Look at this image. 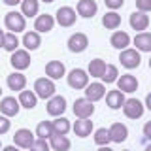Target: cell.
I'll use <instances>...</instances> for the list:
<instances>
[{"label":"cell","mask_w":151,"mask_h":151,"mask_svg":"<svg viewBox=\"0 0 151 151\" xmlns=\"http://www.w3.org/2000/svg\"><path fill=\"white\" fill-rule=\"evenodd\" d=\"M4 27H6L9 32H13V34L25 30V27H27L25 15H23L21 12H8L6 15H4Z\"/></svg>","instance_id":"obj_1"},{"label":"cell","mask_w":151,"mask_h":151,"mask_svg":"<svg viewBox=\"0 0 151 151\" xmlns=\"http://www.w3.org/2000/svg\"><path fill=\"white\" fill-rule=\"evenodd\" d=\"M55 83H53V79H49V78H40V79H36L34 81V93H36V96L38 98H47L49 100L51 96H55Z\"/></svg>","instance_id":"obj_2"},{"label":"cell","mask_w":151,"mask_h":151,"mask_svg":"<svg viewBox=\"0 0 151 151\" xmlns=\"http://www.w3.org/2000/svg\"><path fill=\"white\" fill-rule=\"evenodd\" d=\"M144 104H142L138 98H127L125 104H123V111L129 119H140L144 115Z\"/></svg>","instance_id":"obj_3"},{"label":"cell","mask_w":151,"mask_h":151,"mask_svg":"<svg viewBox=\"0 0 151 151\" xmlns=\"http://www.w3.org/2000/svg\"><path fill=\"white\" fill-rule=\"evenodd\" d=\"M55 15H57V17H55V21L59 23L60 27H72L74 23H76V19H78V13H76V9H74V8H70V6H63V8H59Z\"/></svg>","instance_id":"obj_4"},{"label":"cell","mask_w":151,"mask_h":151,"mask_svg":"<svg viewBox=\"0 0 151 151\" xmlns=\"http://www.w3.org/2000/svg\"><path fill=\"white\" fill-rule=\"evenodd\" d=\"M119 60H121V64L125 66V68H129V70H132V68H138L140 63H142L138 49H130V47H127V49H123V51H121Z\"/></svg>","instance_id":"obj_5"},{"label":"cell","mask_w":151,"mask_h":151,"mask_svg":"<svg viewBox=\"0 0 151 151\" xmlns=\"http://www.w3.org/2000/svg\"><path fill=\"white\" fill-rule=\"evenodd\" d=\"M94 113V106L91 100H87V98H78V100L74 102V115L78 117V119H89Z\"/></svg>","instance_id":"obj_6"},{"label":"cell","mask_w":151,"mask_h":151,"mask_svg":"<svg viewBox=\"0 0 151 151\" xmlns=\"http://www.w3.org/2000/svg\"><path fill=\"white\" fill-rule=\"evenodd\" d=\"M9 63H12V66L17 70V72H21V70H27L28 66H30V55H28L27 49H15L12 53Z\"/></svg>","instance_id":"obj_7"},{"label":"cell","mask_w":151,"mask_h":151,"mask_svg":"<svg viewBox=\"0 0 151 151\" xmlns=\"http://www.w3.org/2000/svg\"><path fill=\"white\" fill-rule=\"evenodd\" d=\"M68 85L72 89H85L89 85V76L85 70L81 68H74L72 72L68 74Z\"/></svg>","instance_id":"obj_8"},{"label":"cell","mask_w":151,"mask_h":151,"mask_svg":"<svg viewBox=\"0 0 151 151\" xmlns=\"http://www.w3.org/2000/svg\"><path fill=\"white\" fill-rule=\"evenodd\" d=\"M19 110H21V104L15 96H4L2 100H0V111H2V115L6 117H15Z\"/></svg>","instance_id":"obj_9"},{"label":"cell","mask_w":151,"mask_h":151,"mask_svg":"<svg viewBox=\"0 0 151 151\" xmlns=\"http://www.w3.org/2000/svg\"><path fill=\"white\" fill-rule=\"evenodd\" d=\"M66 111V98L60 94H55L47 100V113L53 117H60Z\"/></svg>","instance_id":"obj_10"},{"label":"cell","mask_w":151,"mask_h":151,"mask_svg":"<svg viewBox=\"0 0 151 151\" xmlns=\"http://www.w3.org/2000/svg\"><path fill=\"white\" fill-rule=\"evenodd\" d=\"M34 136H36V134H32L28 129H19V130H15V134H13V142H15L17 147L28 149L32 144H34V140H36Z\"/></svg>","instance_id":"obj_11"},{"label":"cell","mask_w":151,"mask_h":151,"mask_svg":"<svg viewBox=\"0 0 151 151\" xmlns=\"http://www.w3.org/2000/svg\"><path fill=\"white\" fill-rule=\"evenodd\" d=\"M87 45H89V40L83 32H76V34L68 38V49L72 53H83L87 49Z\"/></svg>","instance_id":"obj_12"},{"label":"cell","mask_w":151,"mask_h":151,"mask_svg":"<svg viewBox=\"0 0 151 151\" xmlns=\"http://www.w3.org/2000/svg\"><path fill=\"white\" fill-rule=\"evenodd\" d=\"M117 89L121 93H134L138 91V79L132 74H123L121 78H117Z\"/></svg>","instance_id":"obj_13"},{"label":"cell","mask_w":151,"mask_h":151,"mask_svg":"<svg viewBox=\"0 0 151 151\" xmlns=\"http://www.w3.org/2000/svg\"><path fill=\"white\" fill-rule=\"evenodd\" d=\"M78 15L79 17H85V19H93L98 12V6L94 0H79L78 2Z\"/></svg>","instance_id":"obj_14"},{"label":"cell","mask_w":151,"mask_h":151,"mask_svg":"<svg viewBox=\"0 0 151 151\" xmlns=\"http://www.w3.org/2000/svg\"><path fill=\"white\" fill-rule=\"evenodd\" d=\"M55 27V17L49 15V13H44V15H38L34 21V30L40 34V32H49L53 30Z\"/></svg>","instance_id":"obj_15"},{"label":"cell","mask_w":151,"mask_h":151,"mask_svg":"<svg viewBox=\"0 0 151 151\" xmlns=\"http://www.w3.org/2000/svg\"><path fill=\"white\" fill-rule=\"evenodd\" d=\"M125 93H121L119 89H115V91H110L106 93V104L110 110H121L123 104H125Z\"/></svg>","instance_id":"obj_16"},{"label":"cell","mask_w":151,"mask_h":151,"mask_svg":"<svg viewBox=\"0 0 151 151\" xmlns=\"http://www.w3.org/2000/svg\"><path fill=\"white\" fill-rule=\"evenodd\" d=\"M104 94H106V87L102 83H91L85 87V98L91 100L93 104L96 100H100V98H104Z\"/></svg>","instance_id":"obj_17"},{"label":"cell","mask_w":151,"mask_h":151,"mask_svg":"<svg viewBox=\"0 0 151 151\" xmlns=\"http://www.w3.org/2000/svg\"><path fill=\"white\" fill-rule=\"evenodd\" d=\"M130 27H132V30H138V32H144L145 28L149 27V17L145 15L144 12H134L130 15Z\"/></svg>","instance_id":"obj_18"},{"label":"cell","mask_w":151,"mask_h":151,"mask_svg":"<svg viewBox=\"0 0 151 151\" xmlns=\"http://www.w3.org/2000/svg\"><path fill=\"white\" fill-rule=\"evenodd\" d=\"M45 74H47L49 79H60L66 74V68L60 60H49V63L45 64Z\"/></svg>","instance_id":"obj_19"},{"label":"cell","mask_w":151,"mask_h":151,"mask_svg":"<svg viewBox=\"0 0 151 151\" xmlns=\"http://www.w3.org/2000/svg\"><path fill=\"white\" fill-rule=\"evenodd\" d=\"M110 44L115 47V49L123 51V49H127V47L130 45V36L127 34V32H123V30H115L111 34V38H110Z\"/></svg>","instance_id":"obj_20"},{"label":"cell","mask_w":151,"mask_h":151,"mask_svg":"<svg viewBox=\"0 0 151 151\" xmlns=\"http://www.w3.org/2000/svg\"><path fill=\"white\" fill-rule=\"evenodd\" d=\"M6 83H8L9 91H19V93H21L23 89L27 87V78H25L21 72H13V74L8 76Z\"/></svg>","instance_id":"obj_21"},{"label":"cell","mask_w":151,"mask_h":151,"mask_svg":"<svg viewBox=\"0 0 151 151\" xmlns=\"http://www.w3.org/2000/svg\"><path fill=\"white\" fill-rule=\"evenodd\" d=\"M72 130H74L76 136H79V138L91 136V132H93V121L91 119H78V121L74 123Z\"/></svg>","instance_id":"obj_22"},{"label":"cell","mask_w":151,"mask_h":151,"mask_svg":"<svg viewBox=\"0 0 151 151\" xmlns=\"http://www.w3.org/2000/svg\"><path fill=\"white\" fill-rule=\"evenodd\" d=\"M110 138L111 142H117V144H121V142L127 140V136H129V130H127V127L123 125V123H113L110 127Z\"/></svg>","instance_id":"obj_23"},{"label":"cell","mask_w":151,"mask_h":151,"mask_svg":"<svg viewBox=\"0 0 151 151\" xmlns=\"http://www.w3.org/2000/svg\"><path fill=\"white\" fill-rule=\"evenodd\" d=\"M19 104H21V108H27V110H32V108H36L38 104V96L34 91H25L23 89L21 93H19Z\"/></svg>","instance_id":"obj_24"},{"label":"cell","mask_w":151,"mask_h":151,"mask_svg":"<svg viewBox=\"0 0 151 151\" xmlns=\"http://www.w3.org/2000/svg\"><path fill=\"white\" fill-rule=\"evenodd\" d=\"M23 45H25L27 51H34L38 47L42 45V38L38 34L36 30H30V32H25V36H23Z\"/></svg>","instance_id":"obj_25"},{"label":"cell","mask_w":151,"mask_h":151,"mask_svg":"<svg viewBox=\"0 0 151 151\" xmlns=\"http://www.w3.org/2000/svg\"><path fill=\"white\" fill-rule=\"evenodd\" d=\"M134 45L138 51H147V53H151V32H138L134 36Z\"/></svg>","instance_id":"obj_26"},{"label":"cell","mask_w":151,"mask_h":151,"mask_svg":"<svg viewBox=\"0 0 151 151\" xmlns=\"http://www.w3.org/2000/svg\"><path fill=\"white\" fill-rule=\"evenodd\" d=\"M70 140L66 136H60V134H53L49 138V147L53 151H68L70 149Z\"/></svg>","instance_id":"obj_27"},{"label":"cell","mask_w":151,"mask_h":151,"mask_svg":"<svg viewBox=\"0 0 151 151\" xmlns=\"http://www.w3.org/2000/svg\"><path fill=\"white\" fill-rule=\"evenodd\" d=\"M53 123V134H60V136H66L70 132V129H72V125H70V121L66 119V117H57Z\"/></svg>","instance_id":"obj_28"},{"label":"cell","mask_w":151,"mask_h":151,"mask_svg":"<svg viewBox=\"0 0 151 151\" xmlns=\"http://www.w3.org/2000/svg\"><path fill=\"white\" fill-rule=\"evenodd\" d=\"M102 25H104V28H108V30H115V28L121 25V15L117 12H108L106 15L102 17Z\"/></svg>","instance_id":"obj_29"},{"label":"cell","mask_w":151,"mask_h":151,"mask_svg":"<svg viewBox=\"0 0 151 151\" xmlns=\"http://www.w3.org/2000/svg\"><path fill=\"white\" fill-rule=\"evenodd\" d=\"M36 136L40 140H47L53 136V123L51 121H40L36 127Z\"/></svg>","instance_id":"obj_30"},{"label":"cell","mask_w":151,"mask_h":151,"mask_svg":"<svg viewBox=\"0 0 151 151\" xmlns=\"http://www.w3.org/2000/svg\"><path fill=\"white\" fill-rule=\"evenodd\" d=\"M38 8H40L38 0H23V2H21V13L25 17H34V15H38Z\"/></svg>","instance_id":"obj_31"},{"label":"cell","mask_w":151,"mask_h":151,"mask_svg":"<svg viewBox=\"0 0 151 151\" xmlns=\"http://www.w3.org/2000/svg\"><path fill=\"white\" fill-rule=\"evenodd\" d=\"M104 70H106V63H104L102 59H94V60L89 63L87 74L91 76V78H100V76L104 74Z\"/></svg>","instance_id":"obj_32"},{"label":"cell","mask_w":151,"mask_h":151,"mask_svg":"<svg viewBox=\"0 0 151 151\" xmlns=\"http://www.w3.org/2000/svg\"><path fill=\"white\" fill-rule=\"evenodd\" d=\"M117 76H119V72H117V66L106 64V70H104V74L100 76V79H102L104 83H113V81H117Z\"/></svg>","instance_id":"obj_33"},{"label":"cell","mask_w":151,"mask_h":151,"mask_svg":"<svg viewBox=\"0 0 151 151\" xmlns=\"http://www.w3.org/2000/svg\"><path fill=\"white\" fill-rule=\"evenodd\" d=\"M19 47V40L17 36L13 34V32H6V36H4V49L9 51V53H13Z\"/></svg>","instance_id":"obj_34"},{"label":"cell","mask_w":151,"mask_h":151,"mask_svg":"<svg viewBox=\"0 0 151 151\" xmlns=\"http://www.w3.org/2000/svg\"><path fill=\"white\" fill-rule=\"evenodd\" d=\"M94 142H96L98 145H108V144L111 142L110 130H108V129H98V130H94Z\"/></svg>","instance_id":"obj_35"},{"label":"cell","mask_w":151,"mask_h":151,"mask_svg":"<svg viewBox=\"0 0 151 151\" xmlns=\"http://www.w3.org/2000/svg\"><path fill=\"white\" fill-rule=\"evenodd\" d=\"M28 149H30V151H49L51 147H49V144H47L45 140H40V138H36V140H34V144H32Z\"/></svg>","instance_id":"obj_36"},{"label":"cell","mask_w":151,"mask_h":151,"mask_svg":"<svg viewBox=\"0 0 151 151\" xmlns=\"http://www.w3.org/2000/svg\"><path fill=\"white\" fill-rule=\"evenodd\" d=\"M9 127H12V121H9V117L0 115V134H6V132L9 130Z\"/></svg>","instance_id":"obj_37"},{"label":"cell","mask_w":151,"mask_h":151,"mask_svg":"<svg viewBox=\"0 0 151 151\" xmlns=\"http://www.w3.org/2000/svg\"><path fill=\"white\" fill-rule=\"evenodd\" d=\"M136 8H138V12L144 13L151 12V0H136Z\"/></svg>","instance_id":"obj_38"},{"label":"cell","mask_w":151,"mask_h":151,"mask_svg":"<svg viewBox=\"0 0 151 151\" xmlns=\"http://www.w3.org/2000/svg\"><path fill=\"white\" fill-rule=\"evenodd\" d=\"M104 4H106L111 12H115V9H119L123 4H125V0H104Z\"/></svg>","instance_id":"obj_39"},{"label":"cell","mask_w":151,"mask_h":151,"mask_svg":"<svg viewBox=\"0 0 151 151\" xmlns=\"http://www.w3.org/2000/svg\"><path fill=\"white\" fill-rule=\"evenodd\" d=\"M144 138L145 140H151V121H147L144 125Z\"/></svg>","instance_id":"obj_40"},{"label":"cell","mask_w":151,"mask_h":151,"mask_svg":"<svg viewBox=\"0 0 151 151\" xmlns=\"http://www.w3.org/2000/svg\"><path fill=\"white\" fill-rule=\"evenodd\" d=\"M23 0H4V4L6 6H17V4H21Z\"/></svg>","instance_id":"obj_41"},{"label":"cell","mask_w":151,"mask_h":151,"mask_svg":"<svg viewBox=\"0 0 151 151\" xmlns=\"http://www.w3.org/2000/svg\"><path fill=\"white\" fill-rule=\"evenodd\" d=\"M145 108H147V110L151 111V93L147 94V96H145Z\"/></svg>","instance_id":"obj_42"},{"label":"cell","mask_w":151,"mask_h":151,"mask_svg":"<svg viewBox=\"0 0 151 151\" xmlns=\"http://www.w3.org/2000/svg\"><path fill=\"white\" fill-rule=\"evenodd\" d=\"M2 151H19V147L17 145H8V147H4Z\"/></svg>","instance_id":"obj_43"},{"label":"cell","mask_w":151,"mask_h":151,"mask_svg":"<svg viewBox=\"0 0 151 151\" xmlns=\"http://www.w3.org/2000/svg\"><path fill=\"white\" fill-rule=\"evenodd\" d=\"M4 36H6V32L0 30V47H4Z\"/></svg>","instance_id":"obj_44"},{"label":"cell","mask_w":151,"mask_h":151,"mask_svg":"<svg viewBox=\"0 0 151 151\" xmlns=\"http://www.w3.org/2000/svg\"><path fill=\"white\" fill-rule=\"evenodd\" d=\"M98 151H111V149L108 147V145H100V149H98Z\"/></svg>","instance_id":"obj_45"},{"label":"cell","mask_w":151,"mask_h":151,"mask_svg":"<svg viewBox=\"0 0 151 151\" xmlns=\"http://www.w3.org/2000/svg\"><path fill=\"white\" fill-rule=\"evenodd\" d=\"M42 2H45V4H51V2H55V0H42Z\"/></svg>","instance_id":"obj_46"},{"label":"cell","mask_w":151,"mask_h":151,"mask_svg":"<svg viewBox=\"0 0 151 151\" xmlns=\"http://www.w3.org/2000/svg\"><path fill=\"white\" fill-rule=\"evenodd\" d=\"M145 151H151V144H149V145H147V147H145Z\"/></svg>","instance_id":"obj_47"},{"label":"cell","mask_w":151,"mask_h":151,"mask_svg":"<svg viewBox=\"0 0 151 151\" xmlns=\"http://www.w3.org/2000/svg\"><path fill=\"white\" fill-rule=\"evenodd\" d=\"M0 96H2V87H0Z\"/></svg>","instance_id":"obj_48"},{"label":"cell","mask_w":151,"mask_h":151,"mask_svg":"<svg viewBox=\"0 0 151 151\" xmlns=\"http://www.w3.org/2000/svg\"><path fill=\"white\" fill-rule=\"evenodd\" d=\"M149 66H151V59H149Z\"/></svg>","instance_id":"obj_49"},{"label":"cell","mask_w":151,"mask_h":151,"mask_svg":"<svg viewBox=\"0 0 151 151\" xmlns=\"http://www.w3.org/2000/svg\"><path fill=\"white\" fill-rule=\"evenodd\" d=\"M0 147H2V145H0Z\"/></svg>","instance_id":"obj_50"}]
</instances>
